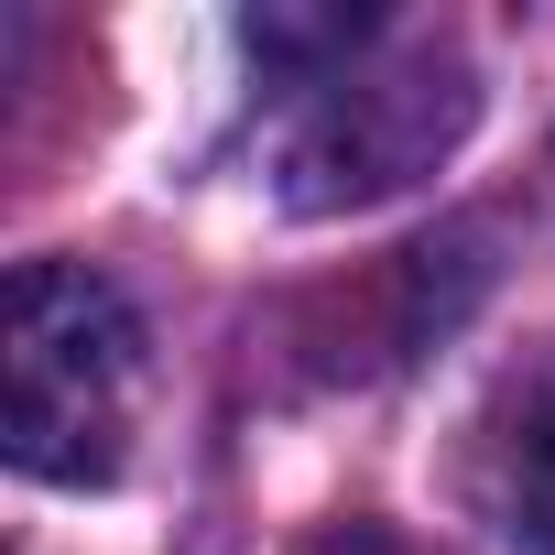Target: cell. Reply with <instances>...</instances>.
Here are the masks:
<instances>
[{"mask_svg":"<svg viewBox=\"0 0 555 555\" xmlns=\"http://www.w3.org/2000/svg\"><path fill=\"white\" fill-rule=\"evenodd\" d=\"M317 555H403V544H392V533H371V522H349V533H338V544H317Z\"/></svg>","mask_w":555,"mask_h":555,"instance_id":"obj_4","label":"cell"},{"mask_svg":"<svg viewBox=\"0 0 555 555\" xmlns=\"http://www.w3.org/2000/svg\"><path fill=\"white\" fill-rule=\"evenodd\" d=\"M250 55H317L295 77L284 120H272V185L306 218L403 196L479 120L468 55L436 44V34H382V23L327 12V23H250Z\"/></svg>","mask_w":555,"mask_h":555,"instance_id":"obj_1","label":"cell"},{"mask_svg":"<svg viewBox=\"0 0 555 555\" xmlns=\"http://www.w3.org/2000/svg\"><path fill=\"white\" fill-rule=\"evenodd\" d=\"M501 501H512V533L533 555H555V349L512 382V414H501Z\"/></svg>","mask_w":555,"mask_h":555,"instance_id":"obj_3","label":"cell"},{"mask_svg":"<svg viewBox=\"0 0 555 555\" xmlns=\"http://www.w3.org/2000/svg\"><path fill=\"white\" fill-rule=\"evenodd\" d=\"M0 436L23 479L88 490L120 479L142 414V317L88 261H23L0 306Z\"/></svg>","mask_w":555,"mask_h":555,"instance_id":"obj_2","label":"cell"}]
</instances>
